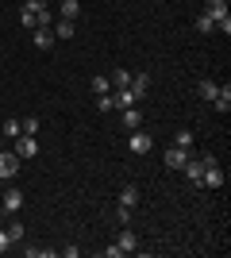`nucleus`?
Returning <instances> with one entry per match:
<instances>
[{"mask_svg": "<svg viewBox=\"0 0 231 258\" xmlns=\"http://www.w3.org/2000/svg\"><path fill=\"white\" fill-rule=\"evenodd\" d=\"M16 173H20V154H16V151H4V154H0V181L8 185Z\"/></svg>", "mask_w": 231, "mask_h": 258, "instance_id": "nucleus-1", "label": "nucleus"}, {"mask_svg": "<svg viewBox=\"0 0 231 258\" xmlns=\"http://www.w3.org/2000/svg\"><path fill=\"white\" fill-rule=\"evenodd\" d=\"M220 185H223V170H220V162L212 158L204 166V173H200V189H220Z\"/></svg>", "mask_w": 231, "mask_h": 258, "instance_id": "nucleus-2", "label": "nucleus"}, {"mask_svg": "<svg viewBox=\"0 0 231 258\" xmlns=\"http://www.w3.org/2000/svg\"><path fill=\"white\" fill-rule=\"evenodd\" d=\"M0 205H4V212H8V216H16L23 208V193L16 189V185H8V189H0Z\"/></svg>", "mask_w": 231, "mask_h": 258, "instance_id": "nucleus-3", "label": "nucleus"}, {"mask_svg": "<svg viewBox=\"0 0 231 258\" xmlns=\"http://www.w3.org/2000/svg\"><path fill=\"white\" fill-rule=\"evenodd\" d=\"M12 151L20 154V162L35 158V154H39V135H16V147H12Z\"/></svg>", "mask_w": 231, "mask_h": 258, "instance_id": "nucleus-4", "label": "nucleus"}, {"mask_svg": "<svg viewBox=\"0 0 231 258\" xmlns=\"http://www.w3.org/2000/svg\"><path fill=\"white\" fill-rule=\"evenodd\" d=\"M150 147H154V139L146 135V131L135 127L131 135H127V151H131V154H150Z\"/></svg>", "mask_w": 231, "mask_h": 258, "instance_id": "nucleus-5", "label": "nucleus"}, {"mask_svg": "<svg viewBox=\"0 0 231 258\" xmlns=\"http://www.w3.org/2000/svg\"><path fill=\"white\" fill-rule=\"evenodd\" d=\"M204 16H208L212 23H223L227 20V0H208V4H204Z\"/></svg>", "mask_w": 231, "mask_h": 258, "instance_id": "nucleus-6", "label": "nucleus"}, {"mask_svg": "<svg viewBox=\"0 0 231 258\" xmlns=\"http://www.w3.org/2000/svg\"><path fill=\"white\" fill-rule=\"evenodd\" d=\"M189 158H193V154H189L185 147H170V151H166V166H170V170H181Z\"/></svg>", "mask_w": 231, "mask_h": 258, "instance_id": "nucleus-7", "label": "nucleus"}, {"mask_svg": "<svg viewBox=\"0 0 231 258\" xmlns=\"http://www.w3.org/2000/svg\"><path fill=\"white\" fill-rule=\"evenodd\" d=\"M50 31H54V39H73L77 27H73V20H54V23H50Z\"/></svg>", "mask_w": 231, "mask_h": 258, "instance_id": "nucleus-8", "label": "nucleus"}, {"mask_svg": "<svg viewBox=\"0 0 231 258\" xmlns=\"http://www.w3.org/2000/svg\"><path fill=\"white\" fill-rule=\"evenodd\" d=\"M54 43H58V39H54L50 27H35V46H39V50H50Z\"/></svg>", "mask_w": 231, "mask_h": 258, "instance_id": "nucleus-9", "label": "nucleus"}, {"mask_svg": "<svg viewBox=\"0 0 231 258\" xmlns=\"http://www.w3.org/2000/svg\"><path fill=\"white\" fill-rule=\"evenodd\" d=\"M116 247H120L123 254H131V250L139 247V239H135V231H127V227H123V231H120V239H116Z\"/></svg>", "mask_w": 231, "mask_h": 258, "instance_id": "nucleus-10", "label": "nucleus"}, {"mask_svg": "<svg viewBox=\"0 0 231 258\" xmlns=\"http://www.w3.org/2000/svg\"><path fill=\"white\" fill-rule=\"evenodd\" d=\"M212 108H216V112H227V108H231V85H223L220 93L212 97Z\"/></svg>", "mask_w": 231, "mask_h": 258, "instance_id": "nucleus-11", "label": "nucleus"}, {"mask_svg": "<svg viewBox=\"0 0 231 258\" xmlns=\"http://www.w3.org/2000/svg\"><path fill=\"white\" fill-rule=\"evenodd\" d=\"M216 93H220V85H216V81H208V77L197 85V97H200V100H208V104H212V97H216Z\"/></svg>", "mask_w": 231, "mask_h": 258, "instance_id": "nucleus-12", "label": "nucleus"}, {"mask_svg": "<svg viewBox=\"0 0 231 258\" xmlns=\"http://www.w3.org/2000/svg\"><path fill=\"white\" fill-rule=\"evenodd\" d=\"M123 123H127V131L143 127V112H139V108H123Z\"/></svg>", "mask_w": 231, "mask_h": 258, "instance_id": "nucleus-13", "label": "nucleus"}, {"mask_svg": "<svg viewBox=\"0 0 231 258\" xmlns=\"http://www.w3.org/2000/svg\"><path fill=\"white\" fill-rule=\"evenodd\" d=\"M135 205H139V189H135V185H127V189L120 193V208H135Z\"/></svg>", "mask_w": 231, "mask_h": 258, "instance_id": "nucleus-14", "label": "nucleus"}, {"mask_svg": "<svg viewBox=\"0 0 231 258\" xmlns=\"http://www.w3.org/2000/svg\"><path fill=\"white\" fill-rule=\"evenodd\" d=\"M108 81H112V89H127V85H131V74H127V70H116Z\"/></svg>", "mask_w": 231, "mask_h": 258, "instance_id": "nucleus-15", "label": "nucleus"}, {"mask_svg": "<svg viewBox=\"0 0 231 258\" xmlns=\"http://www.w3.org/2000/svg\"><path fill=\"white\" fill-rule=\"evenodd\" d=\"M81 16V4L77 0H62V20H77Z\"/></svg>", "mask_w": 231, "mask_h": 258, "instance_id": "nucleus-16", "label": "nucleus"}, {"mask_svg": "<svg viewBox=\"0 0 231 258\" xmlns=\"http://www.w3.org/2000/svg\"><path fill=\"white\" fill-rule=\"evenodd\" d=\"M93 93H97V97H104V93H112V81H108V77H93Z\"/></svg>", "mask_w": 231, "mask_h": 258, "instance_id": "nucleus-17", "label": "nucleus"}, {"mask_svg": "<svg viewBox=\"0 0 231 258\" xmlns=\"http://www.w3.org/2000/svg\"><path fill=\"white\" fill-rule=\"evenodd\" d=\"M174 147H185V151H193V131L181 127V131H177V139H174Z\"/></svg>", "mask_w": 231, "mask_h": 258, "instance_id": "nucleus-18", "label": "nucleus"}, {"mask_svg": "<svg viewBox=\"0 0 231 258\" xmlns=\"http://www.w3.org/2000/svg\"><path fill=\"white\" fill-rule=\"evenodd\" d=\"M197 31H200V35H212V31H216V23H212L208 16H204V12L197 16Z\"/></svg>", "mask_w": 231, "mask_h": 258, "instance_id": "nucleus-19", "label": "nucleus"}, {"mask_svg": "<svg viewBox=\"0 0 231 258\" xmlns=\"http://www.w3.org/2000/svg\"><path fill=\"white\" fill-rule=\"evenodd\" d=\"M4 231H8V239H12V243H20V239H23V224H20V220H12V224L4 227Z\"/></svg>", "mask_w": 231, "mask_h": 258, "instance_id": "nucleus-20", "label": "nucleus"}, {"mask_svg": "<svg viewBox=\"0 0 231 258\" xmlns=\"http://www.w3.org/2000/svg\"><path fill=\"white\" fill-rule=\"evenodd\" d=\"M20 127H23L20 135H39V119H35V116L31 119H20Z\"/></svg>", "mask_w": 231, "mask_h": 258, "instance_id": "nucleus-21", "label": "nucleus"}, {"mask_svg": "<svg viewBox=\"0 0 231 258\" xmlns=\"http://www.w3.org/2000/svg\"><path fill=\"white\" fill-rule=\"evenodd\" d=\"M20 23H23V27H31V31H35V23H39V20H35V12L20 8Z\"/></svg>", "mask_w": 231, "mask_h": 258, "instance_id": "nucleus-22", "label": "nucleus"}, {"mask_svg": "<svg viewBox=\"0 0 231 258\" xmlns=\"http://www.w3.org/2000/svg\"><path fill=\"white\" fill-rule=\"evenodd\" d=\"M20 119H8V123H4V135H8V139H16V135H20Z\"/></svg>", "mask_w": 231, "mask_h": 258, "instance_id": "nucleus-23", "label": "nucleus"}, {"mask_svg": "<svg viewBox=\"0 0 231 258\" xmlns=\"http://www.w3.org/2000/svg\"><path fill=\"white\" fill-rule=\"evenodd\" d=\"M116 224H120V227L131 224V208H116Z\"/></svg>", "mask_w": 231, "mask_h": 258, "instance_id": "nucleus-24", "label": "nucleus"}, {"mask_svg": "<svg viewBox=\"0 0 231 258\" xmlns=\"http://www.w3.org/2000/svg\"><path fill=\"white\" fill-rule=\"evenodd\" d=\"M97 104H100V112H112L116 100H112V93H104V97H97Z\"/></svg>", "mask_w": 231, "mask_h": 258, "instance_id": "nucleus-25", "label": "nucleus"}, {"mask_svg": "<svg viewBox=\"0 0 231 258\" xmlns=\"http://www.w3.org/2000/svg\"><path fill=\"white\" fill-rule=\"evenodd\" d=\"M23 8H27V12H35V16H39V12L46 8V0H23Z\"/></svg>", "mask_w": 231, "mask_h": 258, "instance_id": "nucleus-26", "label": "nucleus"}, {"mask_svg": "<svg viewBox=\"0 0 231 258\" xmlns=\"http://www.w3.org/2000/svg\"><path fill=\"white\" fill-rule=\"evenodd\" d=\"M54 250H43V247H27V258H50Z\"/></svg>", "mask_w": 231, "mask_h": 258, "instance_id": "nucleus-27", "label": "nucleus"}, {"mask_svg": "<svg viewBox=\"0 0 231 258\" xmlns=\"http://www.w3.org/2000/svg\"><path fill=\"white\" fill-rule=\"evenodd\" d=\"M12 247V239H8V231H4V227H0V254H4V250Z\"/></svg>", "mask_w": 231, "mask_h": 258, "instance_id": "nucleus-28", "label": "nucleus"}, {"mask_svg": "<svg viewBox=\"0 0 231 258\" xmlns=\"http://www.w3.org/2000/svg\"><path fill=\"white\" fill-rule=\"evenodd\" d=\"M58 254H62V258H77V254H81V247H62Z\"/></svg>", "mask_w": 231, "mask_h": 258, "instance_id": "nucleus-29", "label": "nucleus"}, {"mask_svg": "<svg viewBox=\"0 0 231 258\" xmlns=\"http://www.w3.org/2000/svg\"><path fill=\"white\" fill-rule=\"evenodd\" d=\"M0 189H4V181H0Z\"/></svg>", "mask_w": 231, "mask_h": 258, "instance_id": "nucleus-30", "label": "nucleus"}]
</instances>
